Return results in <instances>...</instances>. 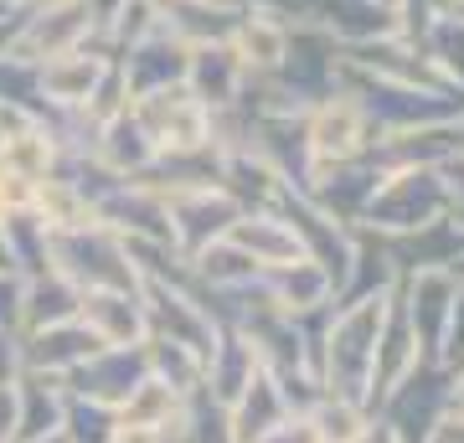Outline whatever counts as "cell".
I'll use <instances>...</instances> for the list:
<instances>
[{"label":"cell","instance_id":"obj_30","mask_svg":"<svg viewBox=\"0 0 464 443\" xmlns=\"http://www.w3.org/2000/svg\"><path fill=\"white\" fill-rule=\"evenodd\" d=\"M289 402H284L279 392V381L268 377V371H258V377L243 387V397L227 408V428H232V443H253V438H264L274 423H284L289 418Z\"/></svg>","mask_w":464,"mask_h":443},{"label":"cell","instance_id":"obj_56","mask_svg":"<svg viewBox=\"0 0 464 443\" xmlns=\"http://www.w3.org/2000/svg\"><path fill=\"white\" fill-rule=\"evenodd\" d=\"M449 274H454V279H459V284H464V258H459V263H454V268H449Z\"/></svg>","mask_w":464,"mask_h":443},{"label":"cell","instance_id":"obj_13","mask_svg":"<svg viewBox=\"0 0 464 443\" xmlns=\"http://www.w3.org/2000/svg\"><path fill=\"white\" fill-rule=\"evenodd\" d=\"M93 222L109 227L119 243H166V247H176L166 201L140 181H119L103 201H93Z\"/></svg>","mask_w":464,"mask_h":443},{"label":"cell","instance_id":"obj_18","mask_svg":"<svg viewBox=\"0 0 464 443\" xmlns=\"http://www.w3.org/2000/svg\"><path fill=\"white\" fill-rule=\"evenodd\" d=\"M304 16L315 21L341 52L382 42V36H398V11L382 5V0H315Z\"/></svg>","mask_w":464,"mask_h":443},{"label":"cell","instance_id":"obj_17","mask_svg":"<svg viewBox=\"0 0 464 443\" xmlns=\"http://www.w3.org/2000/svg\"><path fill=\"white\" fill-rule=\"evenodd\" d=\"M341 63L366 72V78L402 82V88H449V82L433 72V63L423 57V47L408 42V36H382V42H366V47H346Z\"/></svg>","mask_w":464,"mask_h":443},{"label":"cell","instance_id":"obj_54","mask_svg":"<svg viewBox=\"0 0 464 443\" xmlns=\"http://www.w3.org/2000/svg\"><path fill=\"white\" fill-rule=\"evenodd\" d=\"M362 443H398V438H392V433H387V428L372 418V428H366V438H362Z\"/></svg>","mask_w":464,"mask_h":443},{"label":"cell","instance_id":"obj_10","mask_svg":"<svg viewBox=\"0 0 464 443\" xmlns=\"http://www.w3.org/2000/svg\"><path fill=\"white\" fill-rule=\"evenodd\" d=\"M145 377H150L145 345H103L83 366L67 371L63 387H67V397H83V402H99V408L119 412Z\"/></svg>","mask_w":464,"mask_h":443},{"label":"cell","instance_id":"obj_3","mask_svg":"<svg viewBox=\"0 0 464 443\" xmlns=\"http://www.w3.org/2000/svg\"><path fill=\"white\" fill-rule=\"evenodd\" d=\"M52 274H63L72 289H140L130 247L109 227L88 222L78 232H52Z\"/></svg>","mask_w":464,"mask_h":443},{"label":"cell","instance_id":"obj_20","mask_svg":"<svg viewBox=\"0 0 464 443\" xmlns=\"http://www.w3.org/2000/svg\"><path fill=\"white\" fill-rule=\"evenodd\" d=\"M418 361H423V356H418L413 325H408L402 294H398V284H392V294H387V314H382V330H377V356H372V412H377V402L392 392V387H398Z\"/></svg>","mask_w":464,"mask_h":443},{"label":"cell","instance_id":"obj_34","mask_svg":"<svg viewBox=\"0 0 464 443\" xmlns=\"http://www.w3.org/2000/svg\"><path fill=\"white\" fill-rule=\"evenodd\" d=\"M78 304H83V289H72L63 274H42V279H26V299H21V335L78 320Z\"/></svg>","mask_w":464,"mask_h":443},{"label":"cell","instance_id":"obj_35","mask_svg":"<svg viewBox=\"0 0 464 443\" xmlns=\"http://www.w3.org/2000/svg\"><path fill=\"white\" fill-rule=\"evenodd\" d=\"M258 279H264V268L248 253H237L227 237L191 258V284H201V289H243V284H258Z\"/></svg>","mask_w":464,"mask_h":443},{"label":"cell","instance_id":"obj_51","mask_svg":"<svg viewBox=\"0 0 464 443\" xmlns=\"http://www.w3.org/2000/svg\"><path fill=\"white\" fill-rule=\"evenodd\" d=\"M449 412H454V418H464V366H454V371H449Z\"/></svg>","mask_w":464,"mask_h":443},{"label":"cell","instance_id":"obj_5","mask_svg":"<svg viewBox=\"0 0 464 443\" xmlns=\"http://www.w3.org/2000/svg\"><path fill=\"white\" fill-rule=\"evenodd\" d=\"M130 114L145 130V140L155 145V155H186V149L212 145V109H201L186 82H170V88L130 99Z\"/></svg>","mask_w":464,"mask_h":443},{"label":"cell","instance_id":"obj_41","mask_svg":"<svg viewBox=\"0 0 464 443\" xmlns=\"http://www.w3.org/2000/svg\"><path fill=\"white\" fill-rule=\"evenodd\" d=\"M145 356H150V377L170 381L176 392H197L201 387V356H191V351L170 341H155V335L145 341Z\"/></svg>","mask_w":464,"mask_h":443},{"label":"cell","instance_id":"obj_58","mask_svg":"<svg viewBox=\"0 0 464 443\" xmlns=\"http://www.w3.org/2000/svg\"><path fill=\"white\" fill-rule=\"evenodd\" d=\"M382 5H392V11H398V5H402V0H382Z\"/></svg>","mask_w":464,"mask_h":443},{"label":"cell","instance_id":"obj_19","mask_svg":"<svg viewBox=\"0 0 464 443\" xmlns=\"http://www.w3.org/2000/svg\"><path fill=\"white\" fill-rule=\"evenodd\" d=\"M377 181H382V170L372 165V155H362V160H351V165L315 170V181H310L304 197L315 201L325 217H335L341 227H362V212H366V201H372V191H377Z\"/></svg>","mask_w":464,"mask_h":443},{"label":"cell","instance_id":"obj_47","mask_svg":"<svg viewBox=\"0 0 464 443\" xmlns=\"http://www.w3.org/2000/svg\"><path fill=\"white\" fill-rule=\"evenodd\" d=\"M439 176H444V191H449V212L464 217V160H444Z\"/></svg>","mask_w":464,"mask_h":443},{"label":"cell","instance_id":"obj_28","mask_svg":"<svg viewBox=\"0 0 464 443\" xmlns=\"http://www.w3.org/2000/svg\"><path fill=\"white\" fill-rule=\"evenodd\" d=\"M264 289H268V299H274L284 314H310V310H325V304H335L331 274H325L320 263H310V258L284 263V268L264 274Z\"/></svg>","mask_w":464,"mask_h":443},{"label":"cell","instance_id":"obj_50","mask_svg":"<svg viewBox=\"0 0 464 443\" xmlns=\"http://www.w3.org/2000/svg\"><path fill=\"white\" fill-rule=\"evenodd\" d=\"M439 134H444L449 160H464V119H454V124H439Z\"/></svg>","mask_w":464,"mask_h":443},{"label":"cell","instance_id":"obj_43","mask_svg":"<svg viewBox=\"0 0 464 443\" xmlns=\"http://www.w3.org/2000/svg\"><path fill=\"white\" fill-rule=\"evenodd\" d=\"M439 361L454 371L464 366V284L454 289V304H449V325H444V345H439Z\"/></svg>","mask_w":464,"mask_h":443},{"label":"cell","instance_id":"obj_55","mask_svg":"<svg viewBox=\"0 0 464 443\" xmlns=\"http://www.w3.org/2000/svg\"><path fill=\"white\" fill-rule=\"evenodd\" d=\"M0 268H11V258H5V232H0Z\"/></svg>","mask_w":464,"mask_h":443},{"label":"cell","instance_id":"obj_44","mask_svg":"<svg viewBox=\"0 0 464 443\" xmlns=\"http://www.w3.org/2000/svg\"><path fill=\"white\" fill-rule=\"evenodd\" d=\"M21 299H26V279L16 268H0V330L21 335Z\"/></svg>","mask_w":464,"mask_h":443},{"label":"cell","instance_id":"obj_45","mask_svg":"<svg viewBox=\"0 0 464 443\" xmlns=\"http://www.w3.org/2000/svg\"><path fill=\"white\" fill-rule=\"evenodd\" d=\"M253 443H320V438H315V428H310L304 412H289L284 423H274L264 438H253Z\"/></svg>","mask_w":464,"mask_h":443},{"label":"cell","instance_id":"obj_21","mask_svg":"<svg viewBox=\"0 0 464 443\" xmlns=\"http://www.w3.org/2000/svg\"><path fill=\"white\" fill-rule=\"evenodd\" d=\"M243 82H248V67L237 63V52L227 47V42H201V47H191V57H186V88L197 93L201 109H232L237 103V93H243Z\"/></svg>","mask_w":464,"mask_h":443},{"label":"cell","instance_id":"obj_52","mask_svg":"<svg viewBox=\"0 0 464 443\" xmlns=\"http://www.w3.org/2000/svg\"><path fill=\"white\" fill-rule=\"evenodd\" d=\"M16 32H21V16H0V57L11 52V42H16Z\"/></svg>","mask_w":464,"mask_h":443},{"label":"cell","instance_id":"obj_42","mask_svg":"<svg viewBox=\"0 0 464 443\" xmlns=\"http://www.w3.org/2000/svg\"><path fill=\"white\" fill-rule=\"evenodd\" d=\"M109 433H114V412L99 408V402H83V397H67V412H63L67 443H109Z\"/></svg>","mask_w":464,"mask_h":443},{"label":"cell","instance_id":"obj_9","mask_svg":"<svg viewBox=\"0 0 464 443\" xmlns=\"http://www.w3.org/2000/svg\"><path fill=\"white\" fill-rule=\"evenodd\" d=\"M166 217H170V237H176V253L186 263L207 253L212 243L227 237V227L237 222V201L227 191H217V186H191V191H166Z\"/></svg>","mask_w":464,"mask_h":443},{"label":"cell","instance_id":"obj_4","mask_svg":"<svg viewBox=\"0 0 464 443\" xmlns=\"http://www.w3.org/2000/svg\"><path fill=\"white\" fill-rule=\"evenodd\" d=\"M449 212V191L439 170H387L362 212V227L377 237H398Z\"/></svg>","mask_w":464,"mask_h":443},{"label":"cell","instance_id":"obj_26","mask_svg":"<svg viewBox=\"0 0 464 443\" xmlns=\"http://www.w3.org/2000/svg\"><path fill=\"white\" fill-rule=\"evenodd\" d=\"M63 412H67V387L63 377L47 371H21L16 377V443H36L63 433Z\"/></svg>","mask_w":464,"mask_h":443},{"label":"cell","instance_id":"obj_53","mask_svg":"<svg viewBox=\"0 0 464 443\" xmlns=\"http://www.w3.org/2000/svg\"><path fill=\"white\" fill-rule=\"evenodd\" d=\"M36 0H0V16H26Z\"/></svg>","mask_w":464,"mask_h":443},{"label":"cell","instance_id":"obj_46","mask_svg":"<svg viewBox=\"0 0 464 443\" xmlns=\"http://www.w3.org/2000/svg\"><path fill=\"white\" fill-rule=\"evenodd\" d=\"M16 377H21V335L0 330V387H11Z\"/></svg>","mask_w":464,"mask_h":443},{"label":"cell","instance_id":"obj_29","mask_svg":"<svg viewBox=\"0 0 464 443\" xmlns=\"http://www.w3.org/2000/svg\"><path fill=\"white\" fill-rule=\"evenodd\" d=\"M418 47H423V57L433 63V72H439L454 93H464V11L459 5L433 0V21L423 26Z\"/></svg>","mask_w":464,"mask_h":443},{"label":"cell","instance_id":"obj_59","mask_svg":"<svg viewBox=\"0 0 464 443\" xmlns=\"http://www.w3.org/2000/svg\"><path fill=\"white\" fill-rule=\"evenodd\" d=\"M449 5H459V11H464V0H449Z\"/></svg>","mask_w":464,"mask_h":443},{"label":"cell","instance_id":"obj_36","mask_svg":"<svg viewBox=\"0 0 464 443\" xmlns=\"http://www.w3.org/2000/svg\"><path fill=\"white\" fill-rule=\"evenodd\" d=\"M304 418H310L320 443H362L366 428H372V412L362 402H346V397H331V392H320L304 408Z\"/></svg>","mask_w":464,"mask_h":443},{"label":"cell","instance_id":"obj_2","mask_svg":"<svg viewBox=\"0 0 464 443\" xmlns=\"http://www.w3.org/2000/svg\"><path fill=\"white\" fill-rule=\"evenodd\" d=\"M341 88L362 103L366 124L377 134H408V130H433V124L464 119V93H454V88H402V82L366 78L346 63H341Z\"/></svg>","mask_w":464,"mask_h":443},{"label":"cell","instance_id":"obj_22","mask_svg":"<svg viewBox=\"0 0 464 443\" xmlns=\"http://www.w3.org/2000/svg\"><path fill=\"white\" fill-rule=\"evenodd\" d=\"M93 351H103L99 335L83 320H67V325H47L21 335V371H47V377H67L72 366H83Z\"/></svg>","mask_w":464,"mask_h":443},{"label":"cell","instance_id":"obj_8","mask_svg":"<svg viewBox=\"0 0 464 443\" xmlns=\"http://www.w3.org/2000/svg\"><path fill=\"white\" fill-rule=\"evenodd\" d=\"M140 310H145V330L155 341H170V345H181V351H191V356L207 361V351L217 341V320L201 310V299L191 284L181 289V284L140 279Z\"/></svg>","mask_w":464,"mask_h":443},{"label":"cell","instance_id":"obj_25","mask_svg":"<svg viewBox=\"0 0 464 443\" xmlns=\"http://www.w3.org/2000/svg\"><path fill=\"white\" fill-rule=\"evenodd\" d=\"M227 243L237 247V253H248L264 274H274V268H284V263H299L304 258V247H299V237L289 232V222H284L279 212H243L237 222L227 227Z\"/></svg>","mask_w":464,"mask_h":443},{"label":"cell","instance_id":"obj_7","mask_svg":"<svg viewBox=\"0 0 464 443\" xmlns=\"http://www.w3.org/2000/svg\"><path fill=\"white\" fill-rule=\"evenodd\" d=\"M372 140H377V130L366 124L362 103L351 99L346 88H335L331 99H320L315 109H304V145H310V165L315 170L351 165V160H362V155H372Z\"/></svg>","mask_w":464,"mask_h":443},{"label":"cell","instance_id":"obj_49","mask_svg":"<svg viewBox=\"0 0 464 443\" xmlns=\"http://www.w3.org/2000/svg\"><path fill=\"white\" fill-rule=\"evenodd\" d=\"M16 381L11 387H0V443H16Z\"/></svg>","mask_w":464,"mask_h":443},{"label":"cell","instance_id":"obj_57","mask_svg":"<svg viewBox=\"0 0 464 443\" xmlns=\"http://www.w3.org/2000/svg\"><path fill=\"white\" fill-rule=\"evenodd\" d=\"M36 443H67V438H63V433H52V438H36Z\"/></svg>","mask_w":464,"mask_h":443},{"label":"cell","instance_id":"obj_48","mask_svg":"<svg viewBox=\"0 0 464 443\" xmlns=\"http://www.w3.org/2000/svg\"><path fill=\"white\" fill-rule=\"evenodd\" d=\"M109 443H166V433H160V428H140V423H119V412H114Z\"/></svg>","mask_w":464,"mask_h":443},{"label":"cell","instance_id":"obj_37","mask_svg":"<svg viewBox=\"0 0 464 443\" xmlns=\"http://www.w3.org/2000/svg\"><path fill=\"white\" fill-rule=\"evenodd\" d=\"M0 170L26 176V181H47L52 170H57V145L47 140L42 124H26L21 134L5 140V149H0Z\"/></svg>","mask_w":464,"mask_h":443},{"label":"cell","instance_id":"obj_31","mask_svg":"<svg viewBox=\"0 0 464 443\" xmlns=\"http://www.w3.org/2000/svg\"><path fill=\"white\" fill-rule=\"evenodd\" d=\"M0 232H5V258L21 279H42L52 274V227L36 217V207L26 212H0Z\"/></svg>","mask_w":464,"mask_h":443},{"label":"cell","instance_id":"obj_40","mask_svg":"<svg viewBox=\"0 0 464 443\" xmlns=\"http://www.w3.org/2000/svg\"><path fill=\"white\" fill-rule=\"evenodd\" d=\"M0 103H11V109H21V114H32V119L47 114L42 82H36V63H26V57H16V52L0 57Z\"/></svg>","mask_w":464,"mask_h":443},{"label":"cell","instance_id":"obj_6","mask_svg":"<svg viewBox=\"0 0 464 443\" xmlns=\"http://www.w3.org/2000/svg\"><path fill=\"white\" fill-rule=\"evenodd\" d=\"M449 412V366L444 361H418L392 392L377 402V418L398 443H429L439 418Z\"/></svg>","mask_w":464,"mask_h":443},{"label":"cell","instance_id":"obj_38","mask_svg":"<svg viewBox=\"0 0 464 443\" xmlns=\"http://www.w3.org/2000/svg\"><path fill=\"white\" fill-rule=\"evenodd\" d=\"M181 408H186V392H176V387H170V381H160V377H145V381L130 392V402L119 408V423L166 428Z\"/></svg>","mask_w":464,"mask_h":443},{"label":"cell","instance_id":"obj_27","mask_svg":"<svg viewBox=\"0 0 464 443\" xmlns=\"http://www.w3.org/2000/svg\"><path fill=\"white\" fill-rule=\"evenodd\" d=\"M227 47L237 52V63L248 72H274L289 52V16H274V11H237L227 32Z\"/></svg>","mask_w":464,"mask_h":443},{"label":"cell","instance_id":"obj_15","mask_svg":"<svg viewBox=\"0 0 464 443\" xmlns=\"http://www.w3.org/2000/svg\"><path fill=\"white\" fill-rule=\"evenodd\" d=\"M186 57H191V47H186L176 32H166V26H155V32H145L134 47H124L114 57L119 72H124V88H130V99H140V93H155V88H170V82H186Z\"/></svg>","mask_w":464,"mask_h":443},{"label":"cell","instance_id":"obj_33","mask_svg":"<svg viewBox=\"0 0 464 443\" xmlns=\"http://www.w3.org/2000/svg\"><path fill=\"white\" fill-rule=\"evenodd\" d=\"M93 160L109 165L114 176H124V181H134V176H145L150 160H155V145L145 140V130L134 124V114L124 109V114L103 119L99 130V145H93Z\"/></svg>","mask_w":464,"mask_h":443},{"label":"cell","instance_id":"obj_16","mask_svg":"<svg viewBox=\"0 0 464 443\" xmlns=\"http://www.w3.org/2000/svg\"><path fill=\"white\" fill-rule=\"evenodd\" d=\"M382 247H387V258L398 268V279L402 274H423V268H454L464 258V217L444 212L413 232L382 237Z\"/></svg>","mask_w":464,"mask_h":443},{"label":"cell","instance_id":"obj_24","mask_svg":"<svg viewBox=\"0 0 464 443\" xmlns=\"http://www.w3.org/2000/svg\"><path fill=\"white\" fill-rule=\"evenodd\" d=\"M258 371H264V366L253 356V345L243 341L237 330H217L212 351H207V361H201V392L212 397V402H222V408H232Z\"/></svg>","mask_w":464,"mask_h":443},{"label":"cell","instance_id":"obj_32","mask_svg":"<svg viewBox=\"0 0 464 443\" xmlns=\"http://www.w3.org/2000/svg\"><path fill=\"white\" fill-rule=\"evenodd\" d=\"M392 284H398V268H392V258H387L382 237H377V232H366V227H356V243H351V263H346V284H341L335 304L387 294Z\"/></svg>","mask_w":464,"mask_h":443},{"label":"cell","instance_id":"obj_39","mask_svg":"<svg viewBox=\"0 0 464 443\" xmlns=\"http://www.w3.org/2000/svg\"><path fill=\"white\" fill-rule=\"evenodd\" d=\"M36 217L47 222L52 232H78L93 222V207H88L78 191L67 181H57V176H47V181L36 186Z\"/></svg>","mask_w":464,"mask_h":443},{"label":"cell","instance_id":"obj_12","mask_svg":"<svg viewBox=\"0 0 464 443\" xmlns=\"http://www.w3.org/2000/svg\"><path fill=\"white\" fill-rule=\"evenodd\" d=\"M109 63H114V57H109V47H103L99 36L83 42V47H72V52H57L47 63H36L42 103H47V109H88V99L99 93Z\"/></svg>","mask_w":464,"mask_h":443},{"label":"cell","instance_id":"obj_11","mask_svg":"<svg viewBox=\"0 0 464 443\" xmlns=\"http://www.w3.org/2000/svg\"><path fill=\"white\" fill-rule=\"evenodd\" d=\"M93 42V16H88L83 0H36L32 11L21 16V32L11 42L16 57L26 63H47L57 52H72Z\"/></svg>","mask_w":464,"mask_h":443},{"label":"cell","instance_id":"obj_1","mask_svg":"<svg viewBox=\"0 0 464 443\" xmlns=\"http://www.w3.org/2000/svg\"><path fill=\"white\" fill-rule=\"evenodd\" d=\"M387 294L335 304L331 325H325V345H320V392L362 402L366 412H372V356H377V330H382V314H387Z\"/></svg>","mask_w":464,"mask_h":443},{"label":"cell","instance_id":"obj_14","mask_svg":"<svg viewBox=\"0 0 464 443\" xmlns=\"http://www.w3.org/2000/svg\"><path fill=\"white\" fill-rule=\"evenodd\" d=\"M454 289H459V279L449 268H423V274H402L398 279L402 310H408V325H413V341H418V356L423 361H439Z\"/></svg>","mask_w":464,"mask_h":443},{"label":"cell","instance_id":"obj_23","mask_svg":"<svg viewBox=\"0 0 464 443\" xmlns=\"http://www.w3.org/2000/svg\"><path fill=\"white\" fill-rule=\"evenodd\" d=\"M83 320L99 345H145V310H140V289H88L78 304Z\"/></svg>","mask_w":464,"mask_h":443}]
</instances>
